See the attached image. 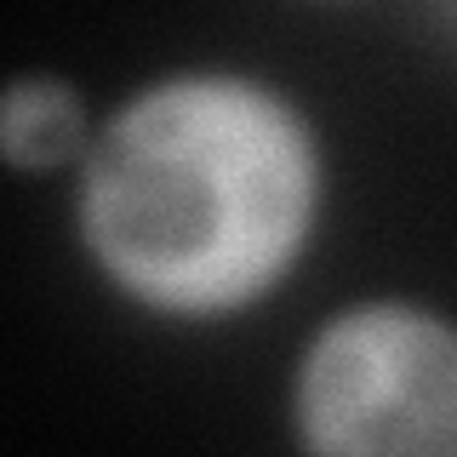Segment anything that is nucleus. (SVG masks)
Segmentation results:
<instances>
[{
	"mask_svg": "<svg viewBox=\"0 0 457 457\" xmlns=\"http://www.w3.org/2000/svg\"><path fill=\"white\" fill-rule=\"evenodd\" d=\"M303 457H457V326L371 297L309 337L292 378Z\"/></svg>",
	"mask_w": 457,
	"mask_h": 457,
	"instance_id": "obj_2",
	"label": "nucleus"
},
{
	"mask_svg": "<svg viewBox=\"0 0 457 457\" xmlns=\"http://www.w3.org/2000/svg\"><path fill=\"white\" fill-rule=\"evenodd\" d=\"M320 218V143L280 86L235 69L149 80L97 126L75 223L137 309L218 320L269 297Z\"/></svg>",
	"mask_w": 457,
	"mask_h": 457,
	"instance_id": "obj_1",
	"label": "nucleus"
},
{
	"mask_svg": "<svg viewBox=\"0 0 457 457\" xmlns=\"http://www.w3.org/2000/svg\"><path fill=\"white\" fill-rule=\"evenodd\" d=\"M92 114L63 75H18L0 97V154L12 171H57L92 154Z\"/></svg>",
	"mask_w": 457,
	"mask_h": 457,
	"instance_id": "obj_3",
	"label": "nucleus"
}]
</instances>
